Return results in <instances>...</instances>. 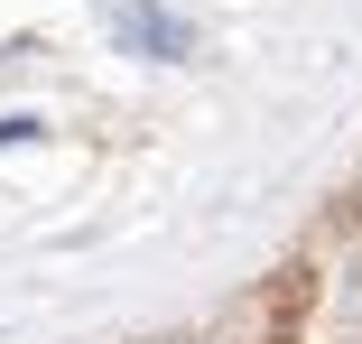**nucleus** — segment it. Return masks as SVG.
Here are the masks:
<instances>
[{"mask_svg": "<svg viewBox=\"0 0 362 344\" xmlns=\"http://www.w3.org/2000/svg\"><path fill=\"white\" fill-rule=\"evenodd\" d=\"M103 28H112V47L139 56V65H186V56H195V28H186L177 10H158V0H103Z\"/></svg>", "mask_w": 362, "mask_h": 344, "instance_id": "f257e3e1", "label": "nucleus"}, {"mask_svg": "<svg viewBox=\"0 0 362 344\" xmlns=\"http://www.w3.org/2000/svg\"><path fill=\"white\" fill-rule=\"evenodd\" d=\"M37 130H47L37 112H0V149H19V140H37Z\"/></svg>", "mask_w": 362, "mask_h": 344, "instance_id": "f03ea898", "label": "nucleus"}]
</instances>
